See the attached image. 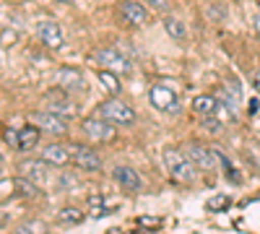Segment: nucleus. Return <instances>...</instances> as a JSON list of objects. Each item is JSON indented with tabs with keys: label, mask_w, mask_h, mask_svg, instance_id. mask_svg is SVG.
I'll use <instances>...</instances> for the list:
<instances>
[{
	"label": "nucleus",
	"mask_w": 260,
	"mask_h": 234,
	"mask_svg": "<svg viewBox=\"0 0 260 234\" xmlns=\"http://www.w3.org/2000/svg\"><path fill=\"white\" fill-rule=\"evenodd\" d=\"M164 164H167V169H169V175H172L175 182L190 185L195 180V164H192V159L187 154L177 151V148H167V151H164Z\"/></svg>",
	"instance_id": "1"
},
{
	"label": "nucleus",
	"mask_w": 260,
	"mask_h": 234,
	"mask_svg": "<svg viewBox=\"0 0 260 234\" xmlns=\"http://www.w3.org/2000/svg\"><path fill=\"white\" fill-rule=\"evenodd\" d=\"M96 112H99V117H102V120L112 122V125H133V120H136V112L130 110L125 102H120L117 96L102 102Z\"/></svg>",
	"instance_id": "2"
},
{
	"label": "nucleus",
	"mask_w": 260,
	"mask_h": 234,
	"mask_svg": "<svg viewBox=\"0 0 260 234\" xmlns=\"http://www.w3.org/2000/svg\"><path fill=\"white\" fill-rule=\"evenodd\" d=\"M94 60L99 62L102 68L115 71V73H120V76H127L130 71H133V62H130V57H127L122 50H115V47H102V50L94 55Z\"/></svg>",
	"instance_id": "3"
},
{
	"label": "nucleus",
	"mask_w": 260,
	"mask_h": 234,
	"mask_svg": "<svg viewBox=\"0 0 260 234\" xmlns=\"http://www.w3.org/2000/svg\"><path fill=\"white\" fill-rule=\"evenodd\" d=\"M148 102L151 107H156L159 112H167V115H177L180 112V99H177V91H172L164 83H156V86L148 89Z\"/></svg>",
	"instance_id": "4"
},
{
	"label": "nucleus",
	"mask_w": 260,
	"mask_h": 234,
	"mask_svg": "<svg viewBox=\"0 0 260 234\" xmlns=\"http://www.w3.org/2000/svg\"><path fill=\"white\" fill-rule=\"evenodd\" d=\"M187 156L192 159V164L203 169V172H216L219 169V156H216V148H206L201 143H190L187 146Z\"/></svg>",
	"instance_id": "5"
},
{
	"label": "nucleus",
	"mask_w": 260,
	"mask_h": 234,
	"mask_svg": "<svg viewBox=\"0 0 260 234\" xmlns=\"http://www.w3.org/2000/svg\"><path fill=\"white\" fill-rule=\"evenodd\" d=\"M31 125H37L39 130L52 133V136L68 133V122H65L57 112H52V110H47V112H34V115H31Z\"/></svg>",
	"instance_id": "6"
},
{
	"label": "nucleus",
	"mask_w": 260,
	"mask_h": 234,
	"mask_svg": "<svg viewBox=\"0 0 260 234\" xmlns=\"http://www.w3.org/2000/svg\"><path fill=\"white\" fill-rule=\"evenodd\" d=\"M81 127H83V133L89 136L94 143H107V141H112V136H115L112 122H107V120H102V117H89V120H83Z\"/></svg>",
	"instance_id": "7"
},
{
	"label": "nucleus",
	"mask_w": 260,
	"mask_h": 234,
	"mask_svg": "<svg viewBox=\"0 0 260 234\" xmlns=\"http://www.w3.org/2000/svg\"><path fill=\"white\" fill-rule=\"evenodd\" d=\"M0 190H3V200H6L11 193H13V195H21V198H31V195H37V193H39L37 185H34L31 180H26L24 175L16 177V180L3 177V180H0Z\"/></svg>",
	"instance_id": "8"
},
{
	"label": "nucleus",
	"mask_w": 260,
	"mask_h": 234,
	"mask_svg": "<svg viewBox=\"0 0 260 234\" xmlns=\"http://www.w3.org/2000/svg\"><path fill=\"white\" fill-rule=\"evenodd\" d=\"M50 164L45 161V159H42V161H21V175H24L26 180H31L37 187H45L47 182H50V169H47Z\"/></svg>",
	"instance_id": "9"
},
{
	"label": "nucleus",
	"mask_w": 260,
	"mask_h": 234,
	"mask_svg": "<svg viewBox=\"0 0 260 234\" xmlns=\"http://www.w3.org/2000/svg\"><path fill=\"white\" fill-rule=\"evenodd\" d=\"M71 156H73V164L81 166V169H86V172H96V169L102 166V159L96 156V151H94V148H89V146H73L71 148Z\"/></svg>",
	"instance_id": "10"
},
{
	"label": "nucleus",
	"mask_w": 260,
	"mask_h": 234,
	"mask_svg": "<svg viewBox=\"0 0 260 234\" xmlns=\"http://www.w3.org/2000/svg\"><path fill=\"white\" fill-rule=\"evenodd\" d=\"M55 81H57V86L62 91H83L86 89V78L76 68H60L57 76H55Z\"/></svg>",
	"instance_id": "11"
},
{
	"label": "nucleus",
	"mask_w": 260,
	"mask_h": 234,
	"mask_svg": "<svg viewBox=\"0 0 260 234\" xmlns=\"http://www.w3.org/2000/svg\"><path fill=\"white\" fill-rule=\"evenodd\" d=\"M112 177H115V182L125 190V193H138L141 190V175L136 172V169H130V166H115L112 169Z\"/></svg>",
	"instance_id": "12"
},
{
	"label": "nucleus",
	"mask_w": 260,
	"mask_h": 234,
	"mask_svg": "<svg viewBox=\"0 0 260 234\" xmlns=\"http://www.w3.org/2000/svg\"><path fill=\"white\" fill-rule=\"evenodd\" d=\"M120 18L127 26H143L148 13L141 3H136V0H125V3H120Z\"/></svg>",
	"instance_id": "13"
},
{
	"label": "nucleus",
	"mask_w": 260,
	"mask_h": 234,
	"mask_svg": "<svg viewBox=\"0 0 260 234\" xmlns=\"http://www.w3.org/2000/svg\"><path fill=\"white\" fill-rule=\"evenodd\" d=\"M37 31H39V39L45 42V47H50V50H60L62 47L65 37H62L60 24H55V21H42Z\"/></svg>",
	"instance_id": "14"
},
{
	"label": "nucleus",
	"mask_w": 260,
	"mask_h": 234,
	"mask_svg": "<svg viewBox=\"0 0 260 234\" xmlns=\"http://www.w3.org/2000/svg\"><path fill=\"white\" fill-rule=\"evenodd\" d=\"M42 159H45L47 164H52V166H65L73 156H71V151H68L65 146H60V143H50V146L42 148Z\"/></svg>",
	"instance_id": "15"
},
{
	"label": "nucleus",
	"mask_w": 260,
	"mask_h": 234,
	"mask_svg": "<svg viewBox=\"0 0 260 234\" xmlns=\"http://www.w3.org/2000/svg\"><path fill=\"white\" fill-rule=\"evenodd\" d=\"M45 102L50 104V110L52 112H57V115H71L76 107H73V102H71V96H68V91H52V94H47L45 96Z\"/></svg>",
	"instance_id": "16"
},
{
	"label": "nucleus",
	"mask_w": 260,
	"mask_h": 234,
	"mask_svg": "<svg viewBox=\"0 0 260 234\" xmlns=\"http://www.w3.org/2000/svg\"><path fill=\"white\" fill-rule=\"evenodd\" d=\"M39 127L37 125H26L18 130V138H16V151H31V148L39 143Z\"/></svg>",
	"instance_id": "17"
},
{
	"label": "nucleus",
	"mask_w": 260,
	"mask_h": 234,
	"mask_svg": "<svg viewBox=\"0 0 260 234\" xmlns=\"http://www.w3.org/2000/svg\"><path fill=\"white\" fill-rule=\"evenodd\" d=\"M219 99L237 115V110H240V102H242V94H240V89H237L234 83H226V86L219 89Z\"/></svg>",
	"instance_id": "18"
},
{
	"label": "nucleus",
	"mask_w": 260,
	"mask_h": 234,
	"mask_svg": "<svg viewBox=\"0 0 260 234\" xmlns=\"http://www.w3.org/2000/svg\"><path fill=\"white\" fill-rule=\"evenodd\" d=\"M164 29H167V34L169 37H175V39H187V31H185V24L180 18H175V16H167L164 18Z\"/></svg>",
	"instance_id": "19"
},
{
	"label": "nucleus",
	"mask_w": 260,
	"mask_h": 234,
	"mask_svg": "<svg viewBox=\"0 0 260 234\" xmlns=\"http://www.w3.org/2000/svg\"><path fill=\"white\" fill-rule=\"evenodd\" d=\"M99 81L107 86V91H112L115 96L122 91V83H120V78H117L115 73H110V71H99Z\"/></svg>",
	"instance_id": "20"
},
{
	"label": "nucleus",
	"mask_w": 260,
	"mask_h": 234,
	"mask_svg": "<svg viewBox=\"0 0 260 234\" xmlns=\"http://www.w3.org/2000/svg\"><path fill=\"white\" fill-rule=\"evenodd\" d=\"M57 221L60 224H81L83 221V214L78 208H62L60 214H57Z\"/></svg>",
	"instance_id": "21"
},
{
	"label": "nucleus",
	"mask_w": 260,
	"mask_h": 234,
	"mask_svg": "<svg viewBox=\"0 0 260 234\" xmlns=\"http://www.w3.org/2000/svg\"><path fill=\"white\" fill-rule=\"evenodd\" d=\"M13 234H47V229H45L42 221H26V224H21Z\"/></svg>",
	"instance_id": "22"
},
{
	"label": "nucleus",
	"mask_w": 260,
	"mask_h": 234,
	"mask_svg": "<svg viewBox=\"0 0 260 234\" xmlns=\"http://www.w3.org/2000/svg\"><path fill=\"white\" fill-rule=\"evenodd\" d=\"M206 206H208V211H224V208L229 206V200H226V198H211Z\"/></svg>",
	"instance_id": "23"
},
{
	"label": "nucleus",
	"mask_w": 260,
	"mask_h": 234,
	"mask_svg": "<svg viewBox=\"0 0 260 234\" xmlns=\"http://www.w3.org/2000/svg\"><path fill=\"white\" fill-rule=\"evenodd\" d=\"M13 42H16V31H13L11 26H6V29H3V47L8 50V47L13 45Z\"/></svg>",
	"instance_id": "24"
},
{
	"label": "nucleus",
	"mask_w": 260,
	"mask_h": 234,
	"mask_svg": "<svg viewBox=\"0 0 260 234\" xmlns=\"http://www.w3.org/2000/svg\"><path fill=\"white\" fill-rule=\"evenodd\" d=\"M3 138H6V143H8L11 148H16V138H18V130H13V127H8Z\"/></svg>",
	"instance_id": "25"
},
{
	"label": "nucleus",
	"mask_w": 260,
	"mask_h": 234,
	"mask_svg": "<svg viewBox=\"0 0 260 234\" xmlns=\"http://www.w3.org/2000/svg\"><path fill=\"white\" fill-rule=\"evenodd\" d=\"M146 3L151 8H156V11H167L169 8V0H146Z\"/></svg>",
	"instance_id": "26"
},
{
	"label": "nucleus",
	"mask_w": 260,
	"mask_h": 234,
	"mask_svg": "<svg viewBox=\"0 0 260 234\" xmlns=\"http://www.w3.org/2000/svg\"><path fill=\"white\" fill-rule=\"evenodd\" d=\"M252 83H255V89H257V94H260V73L252 76Z\"/></svg>",
	"instance_id": "27"
},
{
	"label": "nucleus",
	"mask_w": 260,
	"mask_h": 234,
	"mask_svg": "<svg viewBox=\"0 0 260 234\" xmlns=\"http://www.w3.org/2000/svg\"><path fill=\"white\" fill-rule=\"evenodd\" d=\"M255 31H257V34H260V13H257V16H255Z\"/></svg>",
	"instance_id": "28"
},
{
	"label": "nucleus",
	"mask_w": 260,
	"mask_h": 234,
	"mask_svg": "<svg viewBox=\"0 0 260 234\" xmlns=\"http://www.w3.org/2000/svg\"><path fill=\"white\" fill-rule=\"evenodd\" d=\"M60 3H73V0H60Z\"/></svg>",
	"instance_id": "29"
}]
</instances>
